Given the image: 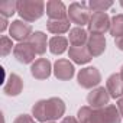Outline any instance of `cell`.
<instances>
[{
	"label": "cell",
	"instance_id": "6da1fadb",
	"mask_svg": "<svg viewBox=\"0 0 123 123\" xmlns=\"http://www.w3.org/2000/svg\"><path fill=\"white\" fill-rule=\"evenodd\" d=\"M67 106L62 98L59 97H49L43 100H38L32 106V116L36 122L41 123H49L55 122L58 119H62L65 114Z\"/></svg>",
	"mask_w": 123,
	"mask_h": 123
},
{
	"label": "cell",
	"instance_id": "7a4b0ae2",
	"mask_svg": "<svg viewBox=\"0 0 123 123\" xmlns=\"http://www.w3.org/2000/svg\"><path fill=\"white\" fill-rule=\"evenodd\" d=\"M45 7L42 0H18V15L28 23L41 19L45 13Z\"/></svg>",
	"mask_w": 123,
	"mask_h": 123
},
{
	"label": "cell",
	"instance_id": "3957f363",
	"mask_svg": "<svg viewBox=\"0 0 123 123\" xmlns=\"http://www.w3.org/2000/svg\"><path fill=\"white\" fill-rule=\"evenodd\" d=\"M91 15L93 13L88 9L87 3H83V2H74L68 7V19H70V22L80 26V28L88 25V22L91 19Z\"/></svg>",
	"mask_w": 123,
	"mask_h": 123
},
{
	"label": "cell",
	"instance_id": "277c9868",
	"mask_svg": "<svg viewBox=\"0 0 123 123\" xmlns=\"http://www.w3.org/2000/svg\"><path fill=\"white\" fill-rule=\"evenodd\" d=\"M101 81V73L96 68V67H86L81 68L77 74V83L81 88L86 90H93L96 87H98Z\"/></svg>",
	"mask_w": 123,
	"mask_h": 123
},
{
	"label": "cell",
	"instance_id": "5b68a950",
	"mask_svg": "<svg viewBox=\"0 0 123 123\" xmlns=\"http://www.w3.org/2000/svg\"><path fill=\"white\" fill-rule=\"evenodd\" d=\"M33 31H32V25L22 20V19H18V20H13L9 26V35L12 39L15 41H19V42H28L29 38L32 36Z\"/></svg>",
	"mask_w": 123,
	"mask_h": 123
},
{
	"label": "cell",
	"instance_id": "8992f818",
	"mask_svg": "<svg viewBox=\"0 0 123 123\" xmlns=\"http://www.w3.org/2000/svg\"><path fill=\"white\" fill-rule=\"evenodd\" d=\"M110 16L106 12H100V13H93L91 19L87 25L88 28V33H98V35H104L106 32H110Z\"/></svg>",
	"mask_w": 123,
	"mask_h": 123
},
{
	"label": "cell",
	"instance_id": "52a82bcc",
	"mask_svg": "<svg viewBox=\"0 0 123 123\" xmlns=\"http://www.w3.org/2000/svg\"><path fill=\"white\" fill-rule=\"evenodd\" d=\"M52 73H54V75H55L56 80L68 81V80H71L74 77L75 68H74V64L71 62L70 59H67V58H58L54 62Z\"/></svg>",
	"mask_w": 123,
	"mask_h": 123
},
{
	"label": "cell",
	"instance_id": "ba28073f",
	"mask_svg": "<svg viewBox=\"0 0 123 123\" xmlns=\"http://www.w3.org/2000/svg\"><path fill=\"white\" fill-rule=\"evenodd\" d=\"M110 98L111 97H110L107 88H104V87H96V88L90 90V93L87 94V103L94 110H98V109L109 106Z\"/></svg>",
	"mask_w": 123,
	"mask_h": 123
},
{
	"label": "cell",
	"instance_id": "9c48e42d",
	"mask_svg": "<svg viewBox=\"0 0 123 123\" xmlns=\"http://www.w3.org/2000/svg\"><path fill=\"white\" fill-rule=\"evenodd\" d=\"M13 55H15V58L19 61L20 64H33L36 61L35 59L36 52L29 45V42H19L18 45H15Z\"/></svg>",
	"mask_w": 123,
	"mask_h": 123
},
{
	"label": "cell",
	"instance_id": "30bf717a",
	"mask_svg": "<svg viewBox=\"0 0 123 123\" xmlns=\"http://www.w3.org/2000/svg\"><path fill=\"white\" fill-rule=\"evenodd\" d=\"M52 64L46 58H38L35 62L31 65V74L36 80H46L51 77L52 73Z\"/></svg>",
	"mask_w": 123,
	"mask_h": 123
},
{
	"label": "cell",
	"instance_id": "8fae6325",
	"mask_svg": "<svg viewBox=\"0 0 123 123\" xmlns=\"http://www.w3.org/2000/svg\"><path fill=\"white\" fill-rule=\"evenodd\" d=\"M46 16L48 20L68 19V9L59 0H49V2H46Z\"/></svg>",
	"mask_w": 123,
	"mask_h": 123
},
{
	"label": "cell",
	"instance_id": "7c38bea8",
	"mask_svg": "<svg viewBox=\"0 0 123 123\" xmlns=\"http://www.w3.org/2000/svg\"><path fill=\"white\" fill-rule=\"evenodd\" d=\"M68 56H70V59L73 61L74 64H78V65L88 64L90 61L93 59V56H91L87 45H83V46H70Z\"/></svg>",
	"mask_w": 123,
	"mask_h": 123
},
{
	"label": "cell",
	"instance_id": "4fadbf2b",
	"mask_svg": "<svg viewBox=\"0 0 123 123\" xmlns=\"http://www.w3.org/2000/svg\"><path fill=\"white\" fill-rule=\"evenodd\" d=\"M23 91V80L20 75L12 73L3 86V93L9 97H16Z\"/></svg>",
	"mask_w": 123,
	"mask_h": 123
},
{
	"label": "cell",
	"instance_id": "5bb4252c",
	"mask_svg": "<svg viewBox=\"0 0 123 123\" xmlns=\"http://www.w3.org/2000/svg\"><path fill=\"white\" fill-rule=\"evenodd\" d=\"M106 38L104 35H98V33H90L88 35V41H87V48L91 54V56H100L104 51H106Z\"/></svg>",
	"mask_w": 123,
	"mask_h": 123
},
{
	"label": "cell",
	"instance_id": "9a60e30c",
	"mask_svg": "<svg viewBox=\"0 0 123 123\" xmlns=\"http://www.w3.org/2000/svg\"><path fill=\"white\" fill-rule=\"evenodd\" d=\"M98 119L101 123H122V114L114 104H109L103 109L97 110Z\"/></svg>",
	"mask_w": 123,
	"mask_h": 123
},
{
	"label": "cell",
	"instance_id": "2e32d148",
	"mask_svg": "<svg viewBox=\"0 0 123 123\" xmlns=\"http://www.w3.org/2000/svg\"><path fill=\"white\" fill-rule=\"evenodd\" d=\"M106 88H107L111 98H117V100L122 98V96H123V80H122L119 73L109 75V78L106 81Z\"/></svg>",
	"mask_w": 123,
	"mask_h": 123
},
{
	"label": "cell",
	"instance_id": "e0dca14e",
	"mask_svg": "<svg viewBox=\"0 0 123 123\" xmlns=\"http://www.w3.org/2000/svg\"><path fill=\"white\" fill-rule=\"evenodd\" d=\"M28 42L33 48V51L36 52V55H43L46 52V45H49V41H48L46 35L43 32H41V31L33 32Z\"/></svg>",
	"mask_w": 123,
	"mask_h": 123
},
{
	"label": "cell",
	"instance_id": "ac0fdd59",
	"mask_svg": "<svg viewBox=\"0 0 123 123\" xmlns=\"http://www.w3.org/2000/svg\"><path fill=\"white\" fill-rule=\"evenodd\" d=\"M88 31H86L84 28L75 26L68 32V42L71 43V46H83L87 45L88 41Z\"/></svg>",
	"mask_w": 123,
	"mask_h": 123
},
{
	"label": "cell",
	"instance_id": "d6986e66",
	"mask_svg": "<svg viewBox=\"0 0 123 123\" xmlns=\"http://www.w3.org/2000/svg\"><path fill=\"white\" fill-rule=\"evenodd\" d=\"M70 19H62V20H48L46 22V29L48 32L54 33L55 36H61L62 33H67L70 32Z\"/></svg>",
	"mask_w": 123,
	"mask_h": 123
},
{
	"label": "cell",
	"instance_id": "ffe728a7",
	"mask_svg": "<svg viewBox=\"0 0 123 123\" xmlns=\"http://www.w3.org/2000/svg\"><path fill=\"white\" fill-rule=\"evenodd\" d=\"M77 119L80 123H101L97 114V110L91 109L90 106H83L78 109Z\"/></svg>",
	"mask_w": 123,
	"mask_h": 123
},
{
	"label": "cell",
	"instance_id": "44dd1931",
	"mask_svg": "<svg viewBox=\"0 0 123 123\" xmlns=\"http://www.w3.org/2000/svg\"><path fill=\"white\" fill-rule=\"evenodd\" d=\"M67 46H68V39L65 36H52L48 45L51 54L54 55H62L67 51Z\"/></svg>",
	"mask_w": 123,
	"mask_h": 123
},
{
	"label": "cell",
	"instance_id": "7402d4cb",
	"mask_svg": "<svg viewBox=\"0 0 123 123\" xmlns=\"http://www.w3.org/2000/svg\"><path fill=\"white\" fill-rule=\"evenodd\" d=\"M110 35L116 39L123 35V13L114 15L110 22Z\"/></svg>",
	"mask_w": 123,
	"mask_h": 123
},
{
	"label": "cell",
	"instance_id": "603a6c76",
	"mask_svg": "<svg viewBox=\"0 0 123 123\" xmlns=\"http://www.w3.org/2000/svg\"><path fill=\"white\" fill-rule=\"evenodd\" d=\"M15 13H18V2L16 0H6V2L0 3V16L9 19Z\"/></svg>",
	"mask_w": 123,
	"mask_h": 123
},
{
	"label": "cell",
	"instance_id": "cb8c5ba5",
	"mask_svg": "<svg viewBox=\"0 0 123 123\" xmlns=\"http://www.w3.org/2000/svg\"><path fill=\"white\" fill-rule=\"evenodd\" d=\"M87 6L94 13H100V12H106L107 9H110L113 6V2H110V0H90Z\"/></svg>",
	"mask_w": 123,
	"mask_h": 123
},
{
	"label": "cell",
	"instance_id": "d4e9b609",
	"mask_svg": "<svg viewBox=\"0 0 123 123\" xmlns=\"http://www.w3.org/2000/svg\"><path fill=\"white\" fill-rule=\"evenodd\" d=\"M15 49V45H13V41L10 36H2V41H0V54L2 56H7L12 51Z\"/></svg>",
	"mask_w": 123,
	"mask_h": 123
},
{
	"label": "cell",
	"instance_id": "484cf974",
	"mask_svg": "<svg viewBox=\"0 0 123 123\" xmlns=\"http://www.w3.org/2000/svg\"><path fill=\"white\" fill-rule=\"evenodd\" d=\"M13 123H36V120H35L33 116H29V114H19V116L13 120Z\"/></svg>",
	"mask_w": 123,
	"mask_h": 123
},
{
	"label": "cell",
	"instance_id": "4316f807",
	"mask_svg": "<svg viewBox=\"0 0 123 123\" xmlns=\"http://www.w3.org/2000/svg\"><path fill=\"white\" fill-rule=\"evenodd\" d=\"M59 123H80V122H78V119L74 117V116H65V117L61 119Z\"/></svg>",
	"mask_w": 123,
	"mask_h": 123
},
{
	"label": "cell",
	"instance_id": "83f0119b",
	"mask_svg": "<svg viewBox=\"0 0 123 123\" xmlns=\"http://www.w3.org/2000/svg\"><path fill=\"white\" fill-rule=\"evenodd\" d=\"M7 25H9V22H7V18L0 16V32H5V31L7 29ZM9 26H10V25H9Z\"/></svg>",
	"mask_w": 123,
	"mask_h": 123
},
{
	"label": "cell",
	"instance_id": "f1b7e54d",
	"mask_svg": "<svg viewBox=\"0 0 123 123\" xmlns=\"http://www.w3.org/2000/svg\"><path fill=\"white\" fill-rule=\"evenodd\" d=\"M114 43H116L117 49L123 51V35H122V36H119V38H116V39H114Z\"/></svg>",
	"mask_w": 123,
	"mask_h": 123
},
{
	"label": "cell",
	"instance_id": "f546056e",
	"mask_svg": "<svg viewBox=\"0 0 123 123\" xmlns=\"http://www.w3.org/2000/svg\"><path fill=\"white\" fill-rule=\"evenodd\" d=\"M117 109H119V111H120V114H122V117H123V97L122 98H119L117 100Z\"/></svg>",
	"mask_w": 123,
	"mask_h": 123
},
{
	"label": "cell",
	"instance_id": "4dcf8cb0",
	"mask_svg": "<svg viewBox=\"0 0 123 123\" xmlns=\"http://www.w3.org/2000/svg\"><path fill=\"white\" fill-rule=\"evenodd\" d=\"M119 74H120V77H122V80H123V65H122V68H120V73H119Z\"/></svg>",
	"mask_w": 123,
	"mask_h": 123
},
{
	"label": "cell",
	"instance_id": "1f68e13d",
	"mask_svg": "<svg viewBox=\"0 0 123 123\" xmlns=\"http://www.w3.org/2000/svg\"><path fill=\"white\" fill-rule=\"evenodd\" d=\"M120 6H122V7H123V0H120Z\"/></svg>",
	"mask_w": 123,
	"mask_h": 123
},
{
	"label": "cell",
	"instance_id": "d6a6232c",
	"mask_svg": "<svg viewBox=\"0 0 123 123\" xmlns=\"http://www.w3.org/2000/svg\"><path fill=\"white\" fill-rule=\"evenodd\" d=\"M49 123H56V122H49Z\"/></svg>",
	"mask_w": 123,
	"mask_h": 123
}]
</instances>
